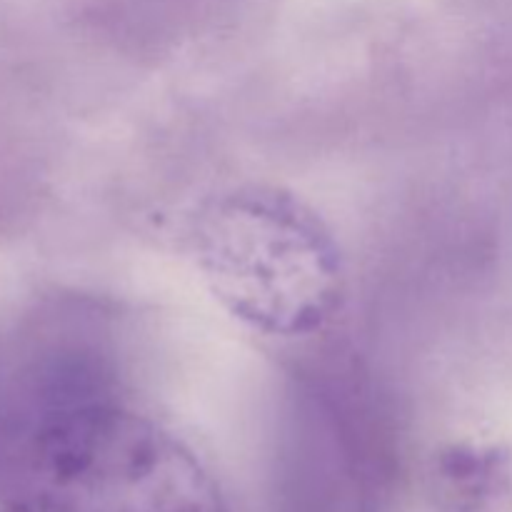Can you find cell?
I'll return each instance as SVG.
<instances>
[{
  "instance_id": "6da1fadb",
  "label": "cell",
  "mask_w": 512,
  "mask_h": 512,
  "mask_svg": "<svg viewBox=\"0 0 512 512\" xmlns=\"http://www.w3.org/2000/svg\"><path fill=\"white\" fill-rule=\"evenodd\" d=\"M8 478V512H228L173 433L125 405L43 373Z\"/></svg>"
},
{
  "instance_id": "7a4b0ae2",
  "label": "cell",
  "mask_w": 512,
  "mask_h": 512,
  "mask_svg": "<svg viewBox=\"0 0 512 512\" xmlns=\"http://www.w3.org/2000/svg\"><path fill=\"white\" fill-rule=\"evenodd\" d=\"M193 250L223 308L265 335H308L340 310L343 255L323 220L263 185L210 200L193 223Z\"/></svg>"
}]
</instances>
